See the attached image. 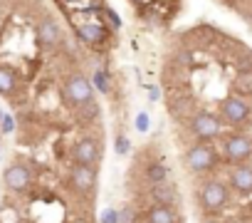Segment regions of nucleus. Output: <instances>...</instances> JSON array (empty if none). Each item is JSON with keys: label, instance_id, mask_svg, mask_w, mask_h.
Wrapping results in <instances>:
<instances>
[{"label": "nucleus", "instance_id": "1", "mask_svg": "<svg viewBox=\"0 0 252 223\" xmlns=\"http://www.w3.org/2000/svg\"><path fill=\"white\" fill-rule=\"evenodd\" d=\"M62 97H64V102L72 109H79V107H84V104H89L94 99V87L89 84V79L84 74L74 72V74L67 77V82L62 87Z\"/></svg>", "mask_w": 252, "mask_h": 223}, {"label": "nucleus", "instance_id": "2", "mask_svg": "<svg viewBox=\"0 0 252 223\" xmlns=\"http://www.w3.org/2000/svg\"><path fill=\"white\" fill-rule=\"evenodd\" d=\"M215 164H218V154H215V149H213L210 144H205V142H198V144H193V147L186 151V166H188L193 174H205V171L215 169Z\"/></svg>", "mask_w": 252, "mask_h": 223}, {"label": "nucleus", "instance_id": "3", "mask_svg": "<svg viewBox=\"0 0 252 223\" xmlns=\"http://www.w3.org/2000/svg\"><path fill=\"white\" fill-rule=\"evenodd\" d=\"M198 198H200V206L208 211V213H215V211H220L225 203H227V198H230V193H227V186L222 184V181H205L203 186H200V191H198Z\"/></svg>", "mask_w": 252, "mask_h": 223}, {"label": "nucleus", "instance_id": "4", "mask_svg": "<svg viewBox=\"0 0 252 223\" xmlns=\"http://www.w3.org/2000/svg\"><path fill=\"white\" fill-rule=\"evenodd\" d=\"M101 161V144L96 139H79L74 147H72V164H79V166H92L96 169Z\"/></svg>", "mask_w": 252, "mask_h": 223}, {"label": "nucleus", "instance_id": "5", "mask_svg": "<svg viewBox=\"0 0 252 223\" xmlns=\"http://www.w3.org/2000/svg\"><path fill=\"white\" fill-rule=\"evenodd\" d=\"M190 132L200 139V142H210V139H218L222 127H220V119L210 112H198V114L190 119Z\"/></svg>", "mask_w": 252, "mask_h": 223}, {"label": "nucleus", "instance_id": "6", "mask_svg": "<svg viewBox=\"0 0 252 223\" xmlns=\"http://www.w3.org/2000/svg\"><path fill=\"white\" fill-rule=\"evenodd\" d=\"M222 151H225V159L232 161L235 166L237 164H247V159L252 156V139L247 134H230L225 139Z\"/></svg>", "mask_w": 252, "mask_h": 223}, {"label": "nucleus", "instance_id": "7", "mask_svg": "<svg viewBox=\"0 0 252 223\" xmlns=\"http://www.w3.org/2000/svg\"><path fill=\"white\" fill-rule=\"evenodd\" d=\"M96 181H99L96 169L72 164V169H69V184H72V188H74L77 193H82V196H92V193L96 191Z\"/></svg>", "mask_w": 252, "mask_h": 223}, {"label": "nucleus", "instance_id": "8", "mask_svg": "<svg viewBox=\"0 0 252 223\" xmlns=\"http://www.w3.org/2000/svg\"><path fill=\"white\" fill-rule=\"evenodd\" d=\"M220 114L230 124H245L250 119V114H252V107L245 99H240V97L232 94V97H225L220 102Z\"/></svg>", "mask_w": 252, "mask_h": 223}, {"label": "nucleus", "instance_id": "9", "mask_svg": "<svg viewBox=\"0 0 252 223\" xmlns=\"http://www.w3.org/2000/svg\"><path fill=\"white\" fill-rule=\"evenodd\" d=\"M3 184L13 193H23L30 186V169L25 164H10L3 174Z\"/></svg>", "mask_w": 252, "mask_h": 223}, {"label": "nucleus", "instance_id": "10", "mask_svg": "<svg viewBox=\"0 0 252 223\" xmlns=\"http://www.w3.org/2000/svg\"><path fill=\"white\" fill-rule=\"evenodd\" d=\"M37 40H40L42 47H50V50L62 42V28H60V23L52 15H45L37 23Z\"/></svg>", "mask_w": 252, "mask_h": 223}, {"label": "nucleus", "instance_id": "11", "mask_svg": "<svg viewBox=\"0 0 252 223\" xmlns=\"http://www.w3.org/2000/svg\"><path fill=\"white\" fill-rule=\"evenodd\" d=\"M77 35L89 42V45H101L109 40V28L99 25V23H79L77 25Z\"/></svg>", "mask_w": 252, "mask_h": 223}, {"label": "nucleus", "instance_id": "12", "mask_svg": "<svg viewBox=\"0 0 252 223\" xmlns=\"http://www.w3.org/2000/svg\"><path fill=\"white\" fill-rule=\"evenodd\" d=\"M230 184L240 193H252V166L250 164H237L230 171Z\"/></svg>", "mask_w": 252, "mask_h": 223}, {"label": "nucleus", "instance_id": "13", "mask_svg": "<svg viewBox=\"0 0 252 223\" xmlns=\"http://www.w3.org/2000/svg\"><path fill=\"white\" fill-rule=\"evenodd\" d=\"M146 223H178V211L173 206L151 203L146 211Z\"/></svg>", "mask_w": 252, "mask_h": 223}, {"label": "nucleus", "instance_id": "14", "mask_svg": "<svg viewBox=\"0 0 252 223\" xmlns=\"http://www.w3.org/2000/svg\"><path fill=\"white\" fill-rule=\"evenodd\" d=\"M176 198H178V193H176V188H173L168 181L151 186V201H154V203H158V206H173Z\"/></svg>", "mask_w": 252, "mask_h": 223}, {"label": "nucleus", "instance_id": "15", "mask_svg": "<svg viewBox=\"0 0 252 223\" xmlns=\"http://www.w3.org/2000/svg\"><path fill=\"white\" fill-rule=\"evenodd\" d=\"M0 94L3 97L15 94V72L10 67H0Z\"/></svg>", "mask_w": 252, "mask_h": 223}, {"label": "nucleus", "instance_id": "16", "mask_svg": "<svg viewBox=\"0 0 252 223\" xmlns=\"http://www.w3.org/2000/svg\"><path fill=\"white\" fill-rule=\"evenodd\" d=\"M146 179H149L151 186H156V184H166V181H168V169H166L163 164H151V166L146 169Z\"/></svg>", "mask_w": 252, "mask_h": 223}, {"label": "nucleus", "instance_id": "17", "mask_svg": "<svg viewBox=\"0 0 252 223\" xmlns=\"http://www.w3.org/2000/svg\"><path fill=\"white\" fill-rule=\"evenodd\" d=\"M232 87H235V92H240V94H252V72H240V74L235 77Z\"/></svg>", "mask_w": 252, "mask_h": 223}, {"label": "nucleus", "instance_id": "18", "mask_svg": "<svg viewBox=\"0 0 252 223\" xmlns=\"http://www.w3.org/2000/svg\"><path fill=\"white\" fill-rule=\"evenodd\" d=\"M82 112H77V117H79V122H92V119H96L99 117V107L96 104H84V107H79Z\"/></svg>", "mask_w": 252, "mask_h": 223}, {"label": "nucleus", "instance_id": "19", "mask_svg": "<svg viewBox=\"0 0 252 223\" xmlns=\"http://www.w3.org/2000/svg\"><path fill=\"white\" fill-rule=\"evenodd\" d=\"M116 223H136V208L134 206H124L116 211Z\"/></svg>", "mask_w": 252, "mask_h": 223}, {"label": "nucleus", "instance_id": "20", "mask_svg": "<svg viewBox=\"0 0 252 223\" xmlns=\"http://www.w3.org/2000/svg\"><path fill=\"white\" fill-rule=\"evenodd\" d=\"M94 84L101 94H109V72L106 70H96L94 72Z\"/></svg>", "mask_w": 252, "mask_h": 223}, {"label": "nucleus", "instance_id": "21", "mask_svg": "<svg viewBox=\"0 0 252 223\" xmlns=\"http://www.w3.org/2000/svg\"><path fill=\"white\" fill-rule=\"evenodd\" d=\"M114 149H116V154L126 156V154L131 151V142H129V137H124V134H116V139H114Z\"/></svg>", "mask_w": 252, "mask_h": 223}, {"label": "nucleus", "instance_id": "22", "mask_svg": "<svg viewBox=\"0 0 252 223\" xmlns=\"http://www.w3.org/2000/svg\"><path fill=\"white\" fill-rule=\"evenodd\" d=\"M149 127H151V119H149V114H146V112H139V114H136V132H149Z\"/></svg>", "mask_w": 252, "mask_h": 223}, {"label": "nucleus", "instance_id": "23", "mask_svg": "<svg viewBox=\"0 0 252 223\" xmlns=\"http://www.w3.org/2000/svg\"><path fill=\"white\" fill-rule=\"evenodd\" d=\"M13 117L10 114H3V119H0V132H3V134H10L13 132Z\"/></svg>", "mask_w": 252, "mask_h": 223}, {"label": "nucleus", "instance_id": "24", "mask_svg": "<svg viewBox=\"0 0 252 223\" xmlns=\"http://www.w3.org/2000/svg\"><path fill=\"white\" fill-rule=\"evenodd\" d=\"M104 15L109 18V23H111L114 28H121V18H119V15H116V13L111 10V8H104Z\"/></svg>", "mask_w": 252, "mask_h": 223}, {"label": "nucleus", "instance_id": "25", "mask_svg": "<svg viewBox=\"0 0 252 223\" xmlns=\"http://www.w3.org/2000/svg\"><path fill=\"white\" fill-rule=\"evenodd\" d=\"M101 223H116V208H106L101 213Z\"/></svg>", "mask_w": 252, "mask_h": 223}, {"label": "nucleus", "instance_id": "26", "mask_svg": "<svg viewBox=\"0 0 252 223\" xmlns=\"http://www.w3.org/2000/svg\"><path fill=\"white\" fill-rule=\"evenodd\" d=\"M149 99H151V102H156V99H161V92H158V89L154 87V89L149 92Z\"/></svg>", "mask_w": 252, "mask_h": 223}, {"label": "nucleus", "instance_id": "27", "mask_svg": "<svg viewBox=\"0 0 252 223\" xmlns=\"http://www.w3.org/2000/svg\"><path fill=\"white\" fill-rule=\"evenodd\" d=\"M136 3H139V5H144V3H149V0H136Z\"/></svg>", "mask_w": 252, "mask_h": 223}, {"label": "nucleus", "instance_id": "28", "mask_svg": "<svg viewBox=\"0 0 252 223\" xmlns=\"http://www.w3.org/2000/svg\"><path fill=\"white\" fill-rule=\"evenodd\" d=\"M64 3H79V0H64Z\"/></svg>", "mask_w": 252, "mask_h": 223}, {"label": "nucleus", "instance_id": "29", "mask_svg": "<svg viewBox=\"0 0 252 223\" xmlns=\"http://www.w3.org/2000/svg\"><path fill=\"white\" fill-rule=\"evenodd\" d=\"M0 151H3V142H0Z\"/></svg>", "mask_w": 252, "mask_h": 223}, {"label": "nucleus", "instance_id": "30", "mask_svg": "<svg viewBox=\"0 0 252 223\" xmlns=\"http://www.w3.org/2000/svg\"><path fill=\"white\" fill-rule=\"evenodd\" d=\"M0 119H3V112H0Z\"/></svg>", "mask_w": 252, "mask_h": 223}, {"label": "nucleus", "instance_id": "31", "mask_svg": "<svg viewBox=\"0 0 252 223\" xmlns=\"http://www.w3.org/2000/svg\"><path fill=\"white\" fill-rule=\"evenodd\" d=\"M208 223H215V221H208Z\"/></svg>", "mask_w": 252, "mask_h": 223}]
</instances>
